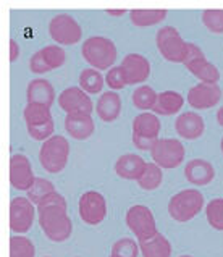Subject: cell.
Listing matches in <instances>:
<instances>
[{"mask_svg":"<svg viewBox=\"0 0 223 257\" xmlns=\"http://www.w3.org/2000/svg\"><path fill=\"white\" fill-rule=\"evenodd\" d=\"M162 181H163L162 168L154 162H147L143 176L138 180V185L144 191H155L157 188H160Z\"/></svg>","mask_w":223,"mask_h":257,"instance_id":"obj_30","label":"cell"},{"mask_svg":"<svg viewBox=\"0 0 223 257\" xmlns=\"http://www.w3.org/2000/svg\"><path fill=\"white\" fill-rule=\"evenodd\" d=\"M157 97H159V94L155 92L151 86L143 84L135 89V92L131 95V100H133V105L136 108L146 110L147 112V110H154L155 104H157Z\"/></svg>","mask_w":223,"mask_h":257,"instance_id":"obj_29","label":"cell"},{"mask_svg":"<svg viewBox=\"0 0 223 257\" xmlns=\"http://www.w3.org/2000/svg\"><path fill=\"white\" fill-rule=\"evenodd\" d=\"M204 26L213 34H223V10L221 9H207L200 15Z\"/></svg>","mask_w":223,"mask_h":257,"instance_id":"obj_34","label":"cell"},{"mask_svg":"<svg viewBox=\"0 0 223 257\" xmlns=\"http://www.w3.org/2000/svg\"><path fill=\"white\" fill-rule=\"evenodd\" d=\"M184 105V97L176 91H163L159 94L157 104H155L152 112L157 116H168L178 113Z\"/></svg>","mask_w":223,"mask_h":257,"instance_id":"obj_25","label":"cell"},{"mask_svg":"<svg viewBox=\"0 0 223 257\" xmlns=\"http://www.w3.org/2000/svg\"><path fill=\"white\" fill-rule=\"evenodd\" d=\"M46 257H50V255H46Z\"/></svg>","mask_w":223,"mask_h":257,"instance_id":"obj_42","label":"cell"},{"mask_svg":"<svg viewBox=\"0 0 223 257\" xmlns=\"http://www.w3.org/2000/svg\"><path fill=\"white\" fill-rule=\"evenodd\" d=\"M139 252V244L131 238H122L112 246V255L114 257H138Z\"/></svg>","mask_w":223,"mask_h":257,"instance_id":"obj_35","label":"cell"},{"mask_svg":"<svg viewBox=\"0 0 223 257\" xmlns=\"http://www.w3.org/2000/svg\"><path fill=\"white\" fill-rule=\"evenodd\" d=\"M126 225L135 233L138 241H144L157 234V223L152 210L143 204H135L126 212Z\"/></svg>","mask_w":223,"mask_h":257,"instance_id":"obj_9","label":"cell"},{"mask_svg":"<svg viewBox=\"0 0 223 257\" xmlns=\"http://www.w3.org/2000/svg\"><path fill=\"white\" fill-rule=\"evenodd\" d=\"M65 130L73 139L86 141L95 131V124L91 115L86 113H70L65 116Z\"/></svg>","mask_w":223,"mask_h":257,"instance_id":"obj_20","label":"cell"},{"mask_svg":"<svg viewBox=\"0 0 223 257\" xmlns=\"http://www.w3.org/2000/svg\"><path fill=\"white\" fill-rule=\"evenodd\" d=\"M70 143L65 136L54 135L39 149V162L49 173H60L68 164Z\"/></svg>","mask_w":223,"mask_h":257,"instance_id":"obj_4","label":"cell"},{"mask_svg":"<svg viewBox=\"0 0 223 257\" xmlns=\"http://www.w3.org/2000/svg\"><path fill=\"white\" fill-rule=\"evenodd\" d=\"M204 194L199 189H183L180 193L170 197L168 214L173 220L180 223H186L194 218L204 209Z\"/></svg>","mask_w":223,"mask_h":257,"instance_id":"obj_3","label":"cell"},{"mask_svg":"<svg viewBox=\"0 0 223 257\" xmlns=\"http://www.w3.org/2000/svg\"><path fill=\"white\" fill-rule=\"evenodd\" d=\"M125 13H128L126 10H107V15L110 17H123Z\"/></svg>","mask_w":223,"mask_h":257,"instance_id":"obj_38","label":"cell"},{"mask_svg":"<svg viewBox=\"0 0 223 257\" xmlns=\"http://www.w3.org/2000/svg\"><path fill=\"white\" fill-rule=\"evenodd\" d=\"M183 63L200 83H209V84L218 83V79H220L218 68L207 60L202 49L196 46V44L188 42V52H186V58Z\"/></svg>","mask_w":223,"mask_h":257,"instance_id":"obj_7","label":"cell"},{"mask_svg":"<svg viewBox=\"0 0 223 257\" xmlns=\"http://www.w3.org/2000/svg\"><path fill=\"white\" fill-rule=\"evenodd\" d=\"M141 255L143 257H170L172 255V244L162 233L154 234L152 238L138 241Z\"/></svg>","mask_w":223,"mask_h":257,"instance_id":"obj_24","label":"cell"},{"mask_svg":"<svg viewBox=\"0 0 223 257\" xmlns=\"http://www.w3.org/2000/svg\"><path fill=\"white\" fill-rule=\"evenodd\" d=\"M95 112H97L99 118L105 123L115 121L122 113V97L115 91L103 92L97 104H95Z\"/></svg>","mask_w":223,"mask_h":257,"instance_id":"obj_23","label":"cell"},{"mask_svg":"<svg viewBox=\"0 0 223 257\" xmlns=\"http://www.w3.org/2000/svg\"><path fill=\"white\" fill-rule=\"evenodd\" d=\"M147 162L138 154H123L115 162V173L123 180H139L146 170Z\"/></svg>","mask_w":223,"mask_h":257,"instance_id":"obj_21","label":"cell"},{"mask_svg":"<svg viewBox=\"0 0 223 257\" xmlns=\"http://www.w3.org/2000/svg\"><path fill=\"white\" fill-rule=\"evenodd\" d=\"M83 58L95 70H110L117 62V46L114 41L103 36H92L83 42Z\"/></svg>","mask_w":223,"mask_h":257,"instance_id":"obj_2","label":"cell"},{"mask_svg":"<svg viewBox=\"0 0 223 257\" xmlns=\"http://www.w3.org/2000/svg\"><path fill=\"white\" fill-rule=\"evenodd\" d=\"M18 57H20V44L15 39H10V62H15Z\"/></svg>","mask_w":223,"mask_h":257,"instance_id":"obj_37","label":"cell"},{"mask_svg":"<svg viewBox=\"0 0 223 257\" xmlns=\"http://www.w3.org/2000/svg\"><path fill=\"white\" fill-rule=\"evenodd\" d=\"M162 130L160 118L155 113H139L133 120V144L139 151H152Z\"/></svg>","mask_w":223,"mask_h":257,"instance_id":"obj_5","label":"cell"},{"mask_svg":"<svg viewBox=\"0 0 223 257\" xmlns=\"http://www.w3.org/2000/svg\"><path fill=\"white\" fill-rule=\"evenodd\" d=\"M110 257H114V255H110Z\"/></svg>","mask_w":223,"mask_h":257,"instance_id":"obj_43","label":"cell"},{"mask_svg":"<svg viewBox=\"0 0 223 257\" xmlns=\"http://www.w3.org/2000/svg\"><path fill=\"white\" fill-rule=\"evenodd\" d=\"M221 87L218 84H209V83H199L192 86L188 92V104L192 108L197 110H207L212 108L221 100Z\"/></svg>","mask_w":223,"mask_h":257,"instance_id":"obj_16","label":"cell"},{"mask_svg":"<svg viewBox=\"0 0 223 257\" xmlns=\"http://www.w3.org/2000/svg\"><path fill=\"white\" fill-rule=\"evenodd\" d=\"M105 83H107V86L110 87V89H112V91H115V92L128 86L122 67H114V68H110V70L107 71V75H105Z\"/></svg>","mask_w":223,"mask_h":257,"instance_id":"obj_36","label":"cell"},{"mask_svg":"<svg viewBox=\"0 0 223 257\" xmlns=\"http://www.w3.org/2000/svg\"><path fill=\"white\" fill-rule=\"evenodd\" d=\"M23 118L26 121V128L37 126V124H44L54 120L50 113V107H46L42 104H26Z\"/></svg>","mask_w":223,"mask_h":257,"instance_id":"obj_27","label":"cell"},{"mask_svg":"<svg viewBox=\"0 0 223 257\" xmlns=\"http://www.w3.org/2000/svg\"><path fill=\"white\" fill-rule=\"evenodd\" d=\"M175 130L186 141H194L204 135L205 131V121L204 118L196 112H186L176 116Z\"/></svg>","mask_w":223,"mask_h":257,"instance_id":"obj_18","label":"cell"},{"mask_svg":"<svg viewBox=\"0 0 223 257\" xmlns=\"http://www.w3.org/2000/svg\"><path fill=\"white\" fill-rule=\"evenodd\" d=\"M52 193H55L54 183L46 180V178H41V176H36L34 185L29 188V191H28L26 194H28V199L31 201L36 205V207H37V205H39Z\"/></svg>","mask_w":223,"mask_h":257,"instance_id":"obj_31","label":"cell"},{"mask_svg":"<svg viewBox=\"0 0 223 257\" xmlns=\"http://www.w3.org/2000/svg\"><path fill=\"white\" fill-rule=\"evenodd\" d=\"M205 217L213 230L223 231V197L212 199L205 205Z\"/></svg>","mask_w":223,"mask_h":257,"instance_id":"obj_33","label":"cell"},{"mask_svg":"<svg viewBox=\"0 0 223 257\" xmlns=\"http://www.w3.org/2000/svg\"><path fill=\"white\" fill-rule=\"evenodd\" d=\"M180 257H192V255H180Z\"/></svg>","mask_w":223,"mask_h":257,"instance_id":"obj_41","label":"cell"},{"mask_svg":"<svg viewBox=\"0 0 223 257\" xmlns=\"http://www.w3.org/2000/svg\"><path fill=\"white\" fill-rule=\"evenodd\" d=\"M217 121H218L220 126H223V105L218 108V112H217Z\"/></svg>","mask_w":223,"mask_h":257,"instance_id":"obj_39","label":"cell"},{"mask_svg":"<svg viewBox=\"0 0 223 257\" xmlns=\"http://www.w3.org/2000/svg\"><path fill=\"white\" fill-rule=\"evenodd\" d=\"M155 44L159 52L168 62L183 63L188 52V42H186L180 31L173 26H163L155 34Z\"/></svg>","mask_w":223,"mask_h":257,"instance_id":"obj_6","label":"cell"},{"mask_svg":"<svg viewBox=\"0 0 223 257\" xmlns=\"http://www.w3.org/2000/svg\"><path fill=\"white\" fill-rule=\"evenodd\" d=\"M36 246L29 238L15 234L10 238V257H34Z\"/></svg>","mask_w":223,"mask_h":257,"instance_id":"obj_32","label":"cell"},{"mask_svg":"<svg viewBox=\"0 0 223 257\" xmlns=\"http://www.w3.org/2000/svg\"><path fill=\"white\" fill-rule=\"evenodd\" d=\"M79 217L87 225H99L107 217V202L99 191H87L79 197Z\"/></svg>","mask_w":223,"mask_h":257,"instance_id":"obj_11","label":"cell"},{"mask_svg":"<svg viewBox=\"0 0 223 257\" xmlns=\"http://www.w3.org/2000/svg\"><path fill=\"white\" fill-rule=\"evenodd\" d=\"M168 12L163 9H155V10H131L130 12V20L135 26L139 28H147V26H154L162 23L163 20L167 18Z\"/></svg>","mask_w":223,"mask_h":257,"instance_id":"obj_26","label":"cell"},{"mask_svg":"<svg viewBox=\"0 0 223 257\" xmlns=\"http://www.w3.org/2000/svg\"><path fill=\"white\" fill-rule=\"evenodd\" d=\"M184 176L191 185L194 186H205L210 185L215 178V168L204 159H192L184 167Z\"/></svg>","mask_w":223,"mask_h":257,"instance_id":"obj_19","label":"cell"},{"mask_svg":"<svg viewBox=\"0 0 223 257\" xmlns=\"http://www.w3.org/2000/svg\"><path fill=\"white\" fill-rule=\"evenodd\" d=\"M57 102H58V105H60V108L66 112V115H70V113L91 115L94 110V104L91 97H89V94L84 92L79 86L66 87V89L62 91L60 95H58Z\"/></svg>","mask_w":223,"mask_h":257,"instance_id":"obj_14","label":"cell"},{"mask_svg":"<svg viewBox=\"0 0 223 257\" xmlns=\"http://www.w3.org/2000/svg\"><path fill=\"white\" fill-rule=\"evenodd\" d=\"M49 34L58 46H73L83 38V28L71 15L60 13L50 20Z\"/></svg>","mask_w":223,"mask_h":257,"instance_id":"obj_8","label":"cell"},{"mask_svg":"<svg viewBox=\"0 0 223 257\" xmlns=\"http://www.w3.org/2000/svg\"><path fill=\"white\" fill-rule=\"evenodd\" d=\"M103 79L102 73L95 68H86L79 73V87L87 94H99L103 87Z\"/></svg>","mask_w":223,"mask_h":257,"instance_id":"obj_28","label":"cell"},{"mask_svg":"<svg viewBox=\"0 0 223 257\" xmlns=\"http://www.w3.org/2000/svg\"><path fill=\"white\" fill-rule=\"evenodd\" d=\"M154 164L160 168H176L184 162V146L180 139L162 138L159 139L151 151Z\"/></svg>","mask_w":223,"mask_h":257,"instance_id":"obj_10","label":"cell"},{"mask_svg":"<svg viewBox=\"0 0 223 257\" xmlns=\"http://www.w3.org/2000/svg\"><path fill=\"white\" fill-rule=\"evenodd\" d=\"M65 62H66L65 49L57 46V44H50V46L39 49L31 57V60H29V70L36 73V75H44V73L60 68Z\"/></svg>","mask_w":223,"mask_h":257,"instance_id":"obj_12","label":"cell"},{"mask_svg":"<svg viewBox=\"0 0 223 257\" xmlns=\"http://www.w3.org/2000/svg\"><path fill=\"white\" fill-rule=\"evenodd\" d=\"M36 176L29 159L25 154H13L10 157V185L18 191H29L34 185Z\"/></svg>","mask_w":223,"mask_h":257,"instance_id":"obj_15","label":"cell"},{"mask_svg":"<svg viewBox=\"0 0 223 257\" xmlns=\"http://www.w3.org/2000/svg\"><path fill=\"white\" fill-rule=\"evenodd\" d=\"M28 104H42L52 107L55 102V89L46 78H36L26 87Z\"/></svg>","mask_w":223,"mask_h":257,"instance_id":"obj_22","label":"cell"},{"mask_svg":"<svg viewBox=\"0 0 223 257\" xmlns=\"http://www.w3.org/2000/svg\"><path fill=\"white\" fill-rule=\"evenodd\" d=\"M66 209V199L57 191L37 205V220L41 230L54 243H63L73 233V222Z\"/></svg>","mask_w":223,"mask_h":257,"instance_id":"obj_1","label":"cell"},{"mask_svg":"<svg viewBox=\"0 0 223 257\" xmlns=\"http://www.w3.org/2000/svg\"><path fill=\"white\" fill-rule=\"evenodd\" d=\"M122 70L125 73L126 83L128 86L141 84L151 76V62L141 54H128L122 60Z\"/></svg>","mask_w":223,"mask_h":257,"instance_id":"obj_17","label":"cell"},{"mask_svg":"<svg viewBox=\"0 0 223 257\" xmlns=\"http://www.w3.org/2000/svg\"><path fill=\"white\" fill-rule=\"evenodd\" d=\"M37 207L28 197H15L10 202V230L23 234L31 230Z\"/></svg>","mask_w":223,"mask_h":257,"instance_id":"obj_13","label":"cell"},{"mask_svg":"<svg viewBox=\"0 0 223 257\" xmlns=\"http://www.w3.org/2000/svg\"><path fill=\"white\" fill-rule=\"evenodd\" d=\"M220 148H221V156H223V138H221V144H220Z\"/></svg>","mask_w":223,"mask_h":257,"instance_id":"obj_40","label":"cell"}]
</instances>
